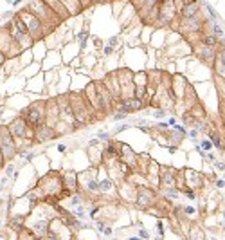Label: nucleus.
<instances>
[{"label": "nucleus", "mask_w": 225, "mask_h": 240, "mask_svg": "<svg viewBox=\"0 0 225 240\" xmlns=\"http://www.w3.org/2000/svg\"><path fill=\"white\" fill-rule=\"evenodd\" d=\"M65 188L63 184V179L56 173V172H49L45 177H40L38 179V184H36V190L43 199H58L62 200L65 199V195H69L70 191L65 190L62 193V190Z\"/></svg>", "instance_id": "1"}, {"label": "nucleus", "mask_w": 225, "mask_h": 240, "mask_svg": "<svg viewBox=\"0 0 225 240\" xmlns=\"http://www.w3.org/2000/svg\"><path fill=\"white\" fill-rule=\"evenodd\" d=\"M15 15L22 20V24L25 25V29L29 31V34L34 38V42H38L41 36H45L47 31H49V27H47V25H45V24H43L31 9H27V7L15 11Z\"/></svg>", "instance_id": "2"}, {"label": "nucleus", "mask_w": 225, "mask_h": 240, "mask_svg": "<svg viewBox=\"0 0 225 240\" xmlns=\"http://www.w3.org/2000/svg\"><path fill=\"white\" fill-rule=\"evenodd\" d=\"M6 25H7V29H9V34L13 36V40L20 45L22 51H29L32 45H34V38L29 34V31L25 29V25L22 24V20L16 15H13Z\"/></svg>", "instance_id": "3"}, {"label": "nucleus", "mask_w": 225, "mask_h": 240, "mask_svg": "<svg viewBox=\"0 0 225 240\" xmlns=\"http://www.w3.org/2000/svg\"><path fill=\"white\" fill-rule=\"evenodd\" d=\"M20 114L23 116V119L31 126H40L45 123L47 119V103L45 101H29L23 108L20 110Z\"/></svg>", "instance_id": "4"}, {"label": "nucleus", "mask_w": 225, "mask_h": 240, "mask_svg": "<svg viewBox=\"0 0 225 240\" xmlns=\"http://www.w3.org/2000/svg\"><path fill=\"white\" fill-rule=\"evenodd\" d=\"M0 152H2V155L6 159V163L15 161V157L20 154L16 139L11 136L7 125H4V123H0Z\"/></svg>", "instance_id": "5"}, {"label": "nucleus", "mask_w": 225, "mask_h": 240, "mask_svg": "<svg viewBox=\"0 0 225 240\" xmlns=\"http://www.w3.org/2000/svg\"><path fill=\"white\" fill-rule=\"evenodd\" d=\"M7 128H9L11 136L15 139H34V126H31L22 114H16L15 117H11L9 121L6 123Z\"/></svg>", "instance_id": "6"}, {"label": "nucleus", "mask_w": 225, "mask_h": 240, "mask_svg": "<svg viewBox=\"0 0 225 240\" xmlns=\"http://www.w3.org/2000/svg\"><path fill=\"white\" fill-rule=\"evenodd\" d=\"M0 52L6 54V58H18L22 54L20 45L13 40V36L9 34V29L7 25H2L0 27Z\"/></svg>", "instance_id": "7"}, {"label": "nucleus", "mask_w": 225, "mask_h": 240, "mask_svg": "<svg viewBox=\"0 0 225 240\" xmlns=\"http://www.w3.org/2000/svg\"><path fill=\"white\" fill-rule=\"evenodd\" d=\"M56 137V128L52 125H47V123H43V125L36 126L34 128V139L36 141H40V143H45V141H51Z\"/></svg>", "instance_id": "8"}, {"label": "nucleus", "mask_w": 225, "mask_h": 240, "mask_svg": "<svg viewBox=\"0 0 225 240\" xmlns=\"http://www.w3.org/2000/svg\"><path fill=\"white\" fill-rule=\"evenodd\" d=\"M63 184L69 191H76L78 188V182H76V173L74 172H65L63 173Z\"/></svg>", "instance_id": "9"}, {"label": "nucleus", "mask_w": 225, "mask_h": 240, "mask_svg": "<svg viewBox=\"0 0 225 240\" xmlns=\"http://www.w3.org/2000/svg\"><path fill=\"white\" fill-rule=\"evenodd\" d=\"M196 13H198V4H196V2L184 4V7H182V16H184V18H191Z\"/></svg>", "instance_id": "10"}, {"label": "nucleus", "mask_w": 225, "mask_h": 240, "mask_svg": "<svg viewBox=\"0 0 225 240\" xmlns=\"http://www.w3.org/2000/svg\"><path fill=\"white\" fill-rule=\"evenodd\" d=\"M150 202H151V191H148V190H146V191H141V193H139V204H141V206H148Z\"/></svg>", "instance_id": "11"}, {"label": "nucleus", "mask_w": 225, "mask_h": 240, "mask_svg": "<svg viewBox=\"0 0 225 240\" xmlns=\"http://www.w3.org/2000/svg\"><path fill=\"white\" fill-rule=\"evenodd\" d=\"M162 182L166 184V186H175L173 172H162Z\"/></svg>", "instance_id": "12"}, {"label": "nucleus", "mask_w": 225, "mask_h": 240, "mask_svg": "<svg viewBox=\"0 0 225 240\" xmlns=\"http://www.w3.org/2000/svg\"><path fill=\"white\" fill-rule=\"evenodd\" d=\"M112 188H113V182L110 179H104V181L99 182V191H101V193H106V191H110Z\"/></svg>", "instance_id": "13"}, {"label": "nucleus", "mask_w": 225, "mask_h": 240, "mask_svg": "<svg viewBox=\"0 0 225 240\" xmlns=\"http://www.w3.org/2000/svg\"><path fill=\"white\" fill-rule=\"evenodd\" d=\"M200 56H202L204 60H209V58L213 56V49H211V45H204V47L200 49Z\"/></svg>", "instance_id": "14"}, {"label": "nucleus", "mask_w": 225, "mask_h": 240, "mask_svg": "<svg viewBox=\"0 0 225 240\" xmlns=\"http://www.w3.org/2000/svg\"><path fill=\"white\" fill-rule=\"evenodd\" d=\"M164 195L168 199H176L178 197V191H176V190H171V186H169V190H164Z\"/></svg>", "instance_id": "15"}, {"label": "nucleus", "mask_w": 225, "mask_h": 240, "mask_svg": "<svg viewBox=\"0 0 225 240\" xmlns=\"http://www.w3.org/2000/svg\"><path fill=\"white\" fill-rule=\"evenodd\" d=\"M151 114H153V117H157V119H164L168 112H166V110H162V108H157V110H153Z\"/></svg>", "instance_id": "16"}, {"label": "nucleus", "mask_w": 225, "mask_h": 240, "mask_svg": "<svg viewBox=\"0 0 225 240\" xmlns=\"http://www.w3.org/2000/svg\"><path fill=\"white\" fill-rule=\"evenodd\" d=\"M97 139H99V141H108V139H110V134H108V132H97Z\"/></svg>", "instance_id": "17"}, {"label": "nucleus", "mask_w": 225, "mask_h": 240, "mask_svg": "<svg viewBox=\"0 0 225 240\" xmlns=\"http://www.w3.org/2000/svg\"><path fill=\"white\" fill-rule=\"evenodd\" d=\"M204 43H205V45H214V43H216V38H214V36H205V38H204Z\"/></svg>", "instance_id": "18"}, {"label": "nucleus", "mask_w": 225, "mask_h": 240, "mask_svg": "<svg viewBox=\"0 0 225 240\" xmlns=\"http://www.w3.org/2000/svg\"><path fill=\"white\" fill-rule=\"evenodd\" d=\"M126 116H128L126 112H123V110H119L117 114H113V119H115V121H119V119H124Z\"/></svg>", "instance_id": "19"}, {"label": "nucleus", "mask_w": 225, "mask_h": 240, "mask_svg": "<svg viewBox=\"0 0 225 240\" xmlns=\"http://www.w3.org/2000/svg\"><path fill=\"white\" fill-rule=\"evenodd\" d=\"M213 145H214V146H218V148L222 146V141H220V137H218V136H214V134H213Z\"/></svg>", "instance_id": "20"}, {"label": "nucleus", "mask_w": 225, "mask_h": 240, "mask_svg": "<svg viewBox=\"0 0 225 240\" xmlns=\"http://www.w3.org/2000/svg\"><path fill=\"white\" fill-rule=\"evenodd\" d=\"M128 126H130V125H126V123H124V125H119V126H115V130H113V132H115V134H117V132H123V130H126Z\"/></svg>", "instance_id": "21"}, {"label": "nucleus", "mask_w": 225, "mask_h": 240, "mask_svg": "<svg viewBox=\"0 0 225 240\" xmlns=\"http://www.w3.org/2000/svg\"><path fill=\"white\" fill-rule=\"evenodd\" d=\"M139 237H142V238H150V233L146 229H139Z\"/></svg>", "instance_id": "22"}, {"label": "nucleus", "mask_w": 225, "mask_h": 240, "mask_svg": "<svg viewBox=\"0 0 225 240\" xmlns=\"http://www.w3.org/2000/svg\"><path fill=\"white\" fill-rule=\"evenodd\" d=\"M213 29H214V33L218 34V36H222V34H223V31H222V27H220V25H216V24L213 25Z\"/></svg>", "instance_id": "23"}, {"label": "nucleus", "mask_w": 225, "mask_h": 240, "mask_svg": "<svg viewBox=\"0 0 225 240\" xmlns=\"http://www.w3.org/2000/svg\"><path fill=\"white\" fill-rule=\"evenodd\" d=\"M214 166H216V170H225V163H222V161H216Z\"/></svg>", "instance_id": "24"}, {"label": "nucleus", "mask_w": 225, "mask_h": 240, "mask_svg": "<svg viewBox=\"0 0 225 240\" xmlns=\"http://www.w3.org/2000/svg\"><path fill=\"white\" fill-rule=\"evenodd\" d=\"M157 231H159V235H164V228H162V222H157Z\"/></svg>", "instance_id": "25"}, {"label": "nucleus", "mask_w": 225, "mask_h": 240, "mask_svg": "<svg viewBox=\"0 0 225 240\" xmlns=\"http://www.w3.org/2000/svg\"><path fill=\"white\" fill-rule=\"evenodd\" d=\"M185 213H187V215H193L194 208H193V206H185Z\"/></svg>", "instance_id": "26"}, {"label": "nucleus", "mask_w": 225, "mask_h": 240, "mask_svg": "<svg viewBox=\"0 0 225 240\" xmlns=\"http://www.w3.org/2000/svg\"><path fill=\"white\" fill-rule=\"evenodd\" d=\"M108 45L115 47V45H117V38H115V36H113V38H110V40H108Z\"/></svg>", "instance_id": "27"}, {"label": "nucleus", "mask_w": 225, "mask_h": 240, "mask_svg": "<svg viewBox=\"0 0 225 240\" xmlns=\"http://www.w3.org/2000/svg\"><path fill=\"white\" fill-rule=\"evenodd\" d=\"M65 150H67V146L63 145V143H60V145H58V152H62V154H63Z\"/></svg>", "instance_id": "28"}, {"label": "nucleus", "mask_w": 225, "mask_h": 240, "mask_svg": "<svg viewBox=\"0 0 225 240\" xmlns=\"http://www.w3.org/2000/svg\"><path fill=\"white\" fill-rule=\"evenodd\" d=\"M112 52H113V47H112V45H108V47L104 49V54H112Z\"/></svg>", "instance_id": "29"}, {"label": "nucleus", "mask_w": 225, "mask_h": 240, "mask_svg": "<svg viewBox=\"0 0 225 240\" xmlns=\"http://www.w3.org/2000/svg\"><path fill=\"white\" fill-rule=\"evenodd\" d=\"M22 2H23V0H13V2H11V6H13V7H16V6H20Z\"/></svg>", "instance_id": "30"}, {"label": "nucleus", "mask_w": 225, "mask_h": 240, "mask_svg": "<svg viewBox=\"0 0 225 240\" xmlns=\"http://www.w3.org/2000/svg\"><path fill=\"white\" fill-rule=\"evenodd\" d=\"M103 233L104 235H112V228H103Z\"/></svg>", "instance_id": "31"}, {"label": "nucleus", "mask_w": 225, "mask_h": 240, "mask_svg": "<svg viewBox=\"0 0 225 240\" xmlns=\"http://www.w3.org/2000/svg\"><path fill=\"white\" fill-rule=\"evenodd\" d=\"M202 146H204L205 150H209V148H211V143H209V141H204V143H202Z\"/></svg>", "instance_id": "32"}, {"label": "nucleus", "mask_w": 225, "mask_h": 240, "mask_svg": "<svg viewBox=\"0 0 225 240\" xmlns=\"http://www.w3.org/2000/svg\"><path fill=\"white\" fill-rule=\"evenodd\" d=\"M216 186H218V188H223V186H225V181H216Z\"/></svg>", "instance_id": "33"}, {"label": "nucleus", "mask_w": 225, "mask_h": 240, "mask_svg": "<svg viewBox=\"0 0 225 240\" xmlns=\"http://www.w3.org/2000/svg\"><path fill=\"white\" fill-rule=\"evenodd\" d=\"M222 60H223V63H225V51L222 52Z\"/></svg>", "instance_id": "34"}, {"label": "nucleus", "mask_w": 225, "mask_h": 240, "mask_svg": "<svg viewBox=\"0 0 225 240\" xmlns=\"http://www.w3.org/2000/svg\"><path fill=\"white\" fill-rule=\"evenodd\" d=\"M191 2H194V0H184V4H191Z\"/></svg>", "instance_id": "35"}, {"label": "nucleus", "mask_w": 225, "mask_h": 240, "mask_svg": "<svg viewBox=\"0 0 225 240\" xmlns=\"http://www.w3.org/2000/svg\"><path fill=\"white\" fill-rule=\"evenodd\" d=\"M0 24H2V18H0Z\"/></svg>", "instance_id": "36"}]
</instances>
